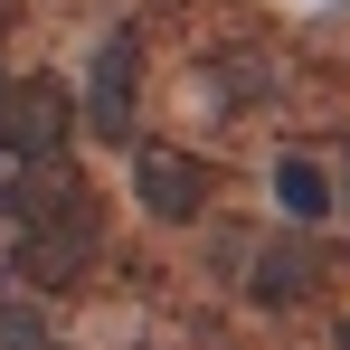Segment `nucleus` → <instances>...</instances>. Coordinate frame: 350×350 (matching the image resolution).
Returning <instances> with one entry per match:
<instances>
[{"label":"nucleus","mask_w":350,"mask_h":350,"mask_svg":"<svg viewBox=\"0 0 350 350\" xmlns=\"http://www.w3.org/2000/svg\"><path fill=\"white\" fill-rule=\"evenodd\" d=\"M95 256H105V208H95V189H85V180L66 171L57 199L19 218V275H29V284H76Z\"/></svg>","instance_id":"f257e3e1"},{"label":"nucleus","mask_w":350,"mask_h":350,"mask_svg":"<svg viewBox=\"0 0 350 350\" xmlns=\"http://www.w3.org/2000/svg\"><path fill=\"white\" fill-rule=\"evenodd\" d=\"M66 142H76V105L57 76L0 85V161H66Z\"/></svg>","instance_id":"f03ea898"},{"label":"nucleus","mask_w":350,"mask_h":350,"mask_svg":"<svg viewBox=\"0 0 350 350\" xmlns=\"http://www.w3.org/2000/svg\"><path fill=\"white\" fill-rule=\"evenodd\" d=\"M133 105H142V38L114 29V38L95 48V76H85V123H95L105 142H133Z\"/></svg>","instance_id":"7ed1b4c3"},{"label":"nucleus","mask_w":350,"mask_h":350,"mask_svg":"<svg viewBox=\"0 0 350 350\" xmlns=\"http://www.w3.org/2000/svg\"><path fill=\"white\" fill-rule=\"evenodd\" d=\"M133 189H142V208H152V218H171V228L208 218V171H199L189 152H161V142H152V152L133 161Z\"/></svg>","instance_id":"20e7f679"},{"label":"nucleus","mask_w":350,"mask_h":350,"mask_svg":"<svg viewBox=\"0 0 350 350\" xmlns=\"http://www.w3.org/2000/svg\"><path fill=\"white\" fill-rule=\"evenodd\" d=\"M246 293H256L265 312H293V303H312V293H322V246H303V237H275V246H256V256H246Z\"/></svg>","instance_id":"39448f33"},{"label":"nucleus","mask_w":350,"mask_h":350,"mask_svg":"<svg viewBox=\"0 0 350 350\" xmlns=\"http://www.w3.org/2000/svg\"><path fill=\"white\" fill-rule=\"evenodd\" d=\"M275 199H284L293 218H332V180H322V161L284 152V161H275Z\"/></svg>","instance_id":"423d86ee"},{"label":"nucleus","mask_w":350,"mask_h":350,"mask_svg":"<svg viewBox=\"0 0 350 350\" xmlns=\"http://www.w3.org/2000/svg\"><path fill=\"white\" fill-rule=\"evenodd\" d=\"M208 95H218L228 114H246V105L275 95V66H265V57H228V66H208Z\"/></svg>","instance_id":"0eeeda50"},{"label":"nucleus","mask_w":350,"mask_h":350,"mask_svg":"<svg viewBox=\"0 0 350 350\" xmlns=\"http://www.w3.org/2000/svg\"><path fill=\"white\" fill-rule=\"evenodd\" d=\"M0 341L10 350H48V312H38L29 293H10V303H0Z\"/></svg>","instance_id":"6e6552de"},{"label":"nucleus","mask_w":350,"mask_h":350,"mask_svg":"<svg viewBox=\"0 0 350 350\" xmlns=\"http://www.w3.org/2000/svg\"><path fill=\"white\" fill-rule=\"evenodd\" d=\"M341 350H350V312H341Z\"/></svg>","instance_id":"1a4fd4ad"}]
</instances>
